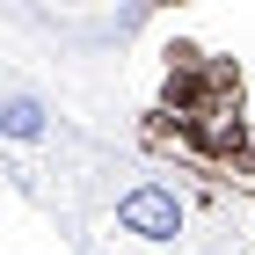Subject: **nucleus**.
<instances>
[{"mask_svg": "<svg viewBox=\"0 0 255 255\" xmlns=\"http://www.w3.org/2000/svg\"><path fill=\"white\" fill-rule=\"evenodd\" d=\"M182 197H175V182H131V190L117 197V234H131V241H146V248H160V241H175L182 234Z\"/></svg>", "mask_w": 255, "mask_h": 255, "instance_id": "nucleus-1", "label": "nucleus"}, {"mask_svg": "<svg viewBox=\"0 0 255 255\" xmlns=\"http://www.w3.org/2000/svg\"><path fill=\"white\" fill-rule=\"evenodd\" d=\"M66 124L37 88H0V146H59Z\"/></svg>", "mask_w": 255, "mask_h": 255, "instance_id": "nucleus-2", "label": "nucleus"}]
</instances>
